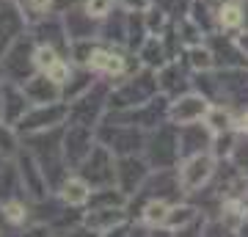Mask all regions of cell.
Listing matches in <instances>:
<instances>
[{"label":"cell","instance_id":"cell-10","mask_svg":"<svg viewBox=\"0 0 248 237\" xmlns=\"http://www.w3.org/2000/svg\"><path fill=\"white\" fill-rule=\"evenodd\" d=\"M91 127H80V124H72L69 132H66V158L69 163H83V160L91 155Z\"/></svg>","mask_w":248,"mask_h":237},{"label":"cell","instance_id":"cell-28","mask_svg":"<svg viewBox=\"0 0 248 237\" xmlns=\"http://www.w3.org/2000/svg\"><path fill=\"white\" fill-rule=\"evenodd\" d=\"M190 63H193V66H202V69H210V66H213V53L193 47V50H190Z\"/></svg>","mask_w":248,"mask_h":237},{"label":"cell","instance_id":"cell-6","mask_svg":"<svg viewBox=\"0 0 248 237\" xmlns=\"http://www.w3.org/2000/svg\"><path fill=\"white\" fill-rule=\"evenodd\" d=\"M0 105H3V111H0V116H3V124H14V122H22L28 113V94L25 91H19V88H14L9 83V86L0 88Z\"/></svg>","mask_w":248,"mask_h":237},{"label":"cell","instance_id":"cell-33","mask_svg":"<svg viewBox=\"0 0 248 237\" xmlns=\"http://www.w3.org/2000/svg\"><path fill=\"white\" fill-rule=\"evenodd\" d=\"M127 237H149V232L141 226H133V229H127Z\"/></svg>","mask_w":248,"mask_h":237},{"label":"cell","instance_id":"cell-20","mask_svg":"<svg viewBox=\"0 0 248 237\" xmlns=\"http://www.w3.org/2000/svg\"><path fill=\"white\" fill-rule=\"evenodd\" d=\"M22 188V182H19V171L11 166H3L0 168V199H3V204L11 202L14 196H17V190Z\"/></svg>","mask_w":248,"mask_h":237},{"label":"cell","instance_id":"cell-17","mask_svg":"<svg viewBox=\"0 0 248 237\" xmlns=\"http://www.w3.org/2000/svg\"><path fill=\"white\" fill-rule=\"evenodd\" d=\"M17 31H19L17 11L11 9V6H3V9H0V55L9 50V44L14 42Z\"/></svg>","mask_w":248,"mask_h":237},{"label":"cell","instance_id":"cell-4","mask_svg":"<svg viewBox=\"0 0 248 237\" xmlns=\"http://www.w3.org/2000/svg\"><path fill=\"white\" fill-rule=\"evenodd\" d=\"M69 116V108L58 105V102H50V105H39L33 108L31 113H25L22 119V130L28 132H39V130H53Z\"/></svg>","mask_w":248,"mask_h":237},{"label":"cell","instance_id":"cell-25","mask_svg":"<svg viewBox=\"0 0 248 237\" xmlns=\"http://www.w3.org/2000/svg\"><path fill=\"white\" fill-rule=\"evenodd\" d=\"M3 215H6V221H11V223H22V221L28 218V210H25V204L22 202L11 199V202L3 204Z\"/></svg>","mask_w":248,"mask_h":237},{"label":"cell","instance_id":"cell-31","mask_svg":"<svg viewBox=\"0 0 248 237\" xmlns=\"http://www.w3.org/2000/svg\"><path fill=\"white\" fill-rule=\"evenodd\" d=\"M66 237H99V232H94V229L86 226V229H72Z\"/></svg>","mask_w":248,"mask_h":237},{"label":"cell","instance_id":"cell-37","mask_svg":"<svg viewBox=\"0 0 248 237\" xmlns=\"http://www.w3.org/2000/svg\"><path fill=\"white\" fill-rule=\"evenodd\" d=\"M240 237H248V215L243 218V223H240Z\"/></svg>","mask_w":248,"mask_h":237},{"label":"cell","instance_id":"cell-14","mask_svg":"<svg viewBox=\"0 0 248 237\" xmlns=\"http://www.w3.org/2000/svg\"><path fill=\"white\" fill-rule=\"evenodd\" d=\"M124 212L122 207H94L86 218V226L94 229V232H110V229L122 226Z\"/></svg>","mask_w":248,"mask_h":237},{"label":"cell","instance_id":"cell-3","mask_svg":"<svg viewBox=\"0 0 248 237\" xmlns=\"http://www.w3.org/2000/svg\"><path fill=\"white\" fill-rule=\"evenodd\" d=\"M146 176H149L146 163L138 160V158H133V155H124V158L116 163V188H119L124 196L141 193Z\"/></svg>","mask_w":248,"mask_h":237},{"label":"cell","instance_id":"cell-18","mask_svg":"<svg viewBox=\"0 0 248 237\" xmlns=\"http://www.w3.org/2000/svg\"><path fill=\"white\" fill-rule=\"evenodd\" d=\"M169 204H166V199H149L146 202V207H143L141 218L143 223H149V226H166V218H169Z\"/></svg>","mask_w":248,"mask_h":237},{"label":"cell","instance_id":"cell-13","mask_svg":"<svg viewBox=\"0 0 248 237\" xmlns=\"http://www.w3.org/2000/svg\"><path fill=\"white\" fill-rule=\"evenodd\" d=\"M210 141V127H196V124H182L179 130V152L182 155H199Z\"/></svg>","mask_w":248,"mask_h":237},{"label":"cell","instance_id":"cell-11","mask_svg":"<svg viewBox=\"0 0 248 237\" xmlns=\"http://www.w3.org/2000/svg\"><path fill=\"white\" fill-rule=\"evenodd\" d=\"M25 94H28L31 102H36V105H50V102H58L61 86H58L55 80H50L47 75H39V78H31L25 83Z\"/></svg>","mask_w":248,"mask_h":237},{"label":"cell","instance_id":"cell-24","mask_svg":"<svg viewBox=\"0 0 248 237\" xmlns=\"http://www.w3.org/2000/svg\"><path fill=\"white\" fill-rule=\"evenodd\" d=\"M11 155H17V138L9 124H0V158H11Z\"/></svg>","mask_w":248,"mask_h":237},{"label":"cell","instance_id":"cell-21","mask_svg":"<svg viewBox=\"0 0 248 237\" xmlns=\"http://www.w3.org/2000/svg\"><path fill=\"white\" fill-rule=\"evenodd\" d=\"M193 221H199V212H196V207L177 204V207H171V210H169L166 226H169V229H185V226H190Z\"/></svg>","mask_w":248,"mask_h":237},{"label":"cell","instance_id":"cell-29","mask_svg":"<svg viewBox=\"0 0 248 237\" xmlns=\"http://www.w3.org/2000/svg\"><path fill=\"white\" fill-rule=\"evenodd\" d=\"M53 6V0H28V14H33V17H45L47 11Z\"/></svg>","mask_w":248,"mask_h":237},{"label":"cell","instance_id":"cell-19","mask_svg":"<svg viewBox=\"0 0 248 237\" xmlns=\"http://www.w3.org/2000/svg\"><path fill=\"white\" fill-rule=\"evenodd\" d=\"M133 146L138 149L141 146V135L135 130H124V127H113V138H110V149L113 152H124V155H130Z\"/></svg>","mask_w":248,"mask_h":237},{"label":"cell","instance_id":"cell-16","mask_svg":"<svg viewBox=\"0 0 248 237\" xmlns=\"http://www.w3.org/2000/svg\"><path fill=\"white\" fill-rule=\"evenodd\" d=\"M89 66L94 72H102V75L113 78V75L124 72V58H122V53H113V50H91Z\"/></svg>","mask_w":248,"mask_h":237},{"label":"cell","instance_id":"cell-2","mask_svg":"<svg viewBox=\"0 0 248 237\" xmlns=\"http://www.w3.org/2000/svg\"><path fill=\"white\" fill-rule=\"evenodd\" d=\"M213 171H215V160L210 158V155H202V152H199V155L185 158V163L179 168L182 190H185V193H196L199 188H204V185L210 182Z\"/></svg>","mask_w":248,"mask_h":237},{"label":"cell","instance_id":"cell-30","mask_svg":"<svg viewBox=\"0 0 248 237\" xmlns=\"http://www.w3.org/2000/svg\"><path fill=\"white\" fill-rule=\"evenodd\" d=\"M234 163H237L243 171H248V143H237V146H234Z\"/></svg>","mask_w":248,"mask_h":237},{"label":"cell","instance_id":"cell-22","mask_svg":"<svg viewBox=\"0 0 248 237\" xmlns=\"http://www.w3.org/2000/svg\"><path fill=\"white\" fill-rule=\"evenodd\" d=\"M218 25L226 28V31L240 28L243 25V9H240L237 3H226V6H221V11H218Z\"/></svg>","mask_w":248,"mask_h":237},{"label":"cell","instance_id":"cell-36","mask_svg":"<svg viewBox=\"0 0 248 237\" xmlns=\"http://www.w3.org/2000/svg\"><path fill=\"white\" fill-rule=\"evenodd\" d=\"M105 237H127V229L116 226V229H110V232H105Z\"/></svg>","mask_w":248,"mask_h":237},{"label":"cell","instance_id":"cell-8","mask_svg":"<svg viewBox=\"0 0 248 237\" xmlns=\"http://www.w3.org/2000/svg\"><path fill=\"white\" fill-rule=\"evenodd\" d=\"M19 182L25 188L28 193L33 199H45V190H47V176L42 171V166H36L31 155H19Z\"/></svg>","mask_w":248,"mask_h":237},{"label":"cell","instance_id":"cell-35","mask_svg":"<svg viewBox=\"0 0 248 237\" xmlns=\"http://www.w3.org/2000/svg\"><path fill=\"white\" fill-rule=\"evenodd\" d=\"M124 3H127V9H146L149 0H124Z\"/></svg>","mask_w":248,"mask_h":237},{"label":"cell","instance_id":"cell-38","mask_svg":"<svg viewBox=\"0 0 248 237\" xmlns=\"http://www.w3.org/2000/svg\"><path fill=\"white\" fill-rule=\"evenodd\" d=\"M240 47H243V50H246V58H248V33L243 36V39H240Z\"/></svg>","mask_w":248,"mask_h":237},{"label":"cell","instance_id":"cell-9","mask_svg":"<svg viewBox=\"0 0 248 237\" xmlns=\"http://www.w3.org/2000/svg\"><path fill=\"white\" fill-rule=\"evenodd\" d=\"M33 63H36L42 72H45L50 80H55L58 86L69 80V66H66V63H63L58 55H55V50L50 47V44H47V47L42 44L39 50H33Z\"/></svg>","mask_w":248,"mask_h":237},{"label":"cell","instance_id":"cell-23","mask_svg":"<svg viewBox=\"0 0 248 237\" xmlns=\"http://www.w3.org/2000/svg\"><path fill=\"white\" fill-rule=\"evenodd\" d=\"M229 113L226 111H221V108H213V111H207V127L213 132H229Z\"/></svg>","mask_w":248,"mask_h":237},{"label":"cell","instance_id":"cell-5","mask_svg":"<svg viewBox=\"0 0 248 237\" xmlns=\"http://www.w3.org/2000/svg\"><path fill=\"white\" fill-rule=\"evenodd\" d=\"M152 91H155V83H152L149 75L141 78V80L133 78L130 83H124V86L113 94V105H119V108H138V105H143V99L152 97Z\"/></svg>","mask_w":248,"mask_h":237},{"label":"cell","instance_id":"cell-15","mask_svg":"<svg viewBox=\"0 0 248 237\" xmlns=\"http://www.w3.org/2000/svg\"><path fill=\"white\" fill-rule=\"evenodd\" d=\"M61 199L69 207H78V204H89L91 202V185L83 179V176H63L61 182Z\"/></svg>","mask_w":248,"mask_h":237},{"label":"cell","instance_id":"cell-1","mask_svg":"<svg viewBox=\"0 0 248 237\" xmlns=\"http://www.w3.org/2000/svg\"><path fill=\"white\" fill-rule=\"evenodd\" d=\"M80 176L91 185V188H113L116 182V163L108 146H94L91 155L80 163Z\"/></svg>","mask_w":248,"mask_h":237},{"label":"cell","instance_id":"cell-7","mask_svg":"<svg viewBox=\"0 0 248 237\" xmlns=\"http://www.w3.org/2000/svg\"><path fill=\"white\" fill-rule=\"evenodd\" d=\"M179 155H182V152H179V132L174 135V132L163 130V132L157 135V141L149 146V158H152V163H155L157 168L174 166Z\"/></svg>","mask_w":248,"mask_h":237},{"label":"cell","instance_id":"cell-26","mask_svg":"<svg viewBox=\"0 0 248 237\" xmlns=\"http://www.w3.org/2000/svg\"><path fill=\"white\" fill-rule=\"evenodd\" d=\"M110 6H113V0H86V14L94 19L105 17L108 11H110Z\"/></svg>","mask_w":248,"mask_h":237},{"label":"cell","instance_id":"cell-12","mask_svg":"<svg viewBox=\"0 0 248 237\" xmlns=\"http://www.w3.org/2000/svg\"><path fill=\"white\" fill-rule=\"evenodd\" d=\"M207 111H210V108H207V99L190 94V97H182L179 102L171 105V119L177 124H196Z\"/></svg>","mask_w":248,"mask_h":237},{"label":"cell","instance_id":"cell-34","mask_svg":"<svg viewBox=\"0 0 248 237\" xmlns=\"http://www.w3.org/2000/svg\"><path fill=\"white\" fill-rule=\"evenodd\" d=\"M25 237H53V232H50V229H33V232H28Z\"/></svg>","mask_w":248,"mask_h":237},{"label":"cell","instance_id":"cell-27","mask_svg":"<svg viewBox=\"0 0 248 237\" xmlns=\"http://www.w3.org/2000/svg\"><path fill=\"white\" fill-rule=\"evenodd\" d=\"M204 237H240L234 235L226 223H221V221H213V223H207L204 226Z\"/></svg>","mask_w":248,"mask_h":237},{"label":"cell","instance_id":"cell-32","mask_svg":"<svg viewBox=\"0 0 248 237\" xmlns=\"http://www.w3.org/2000/svg\"><path fill=\"white\" fill-rule=\"evenodd\" d=\"M149 237H177V232L169 226H155V232H149Z\"/></svg>","mask_w":248,"mask_h":237}]
</instances>
